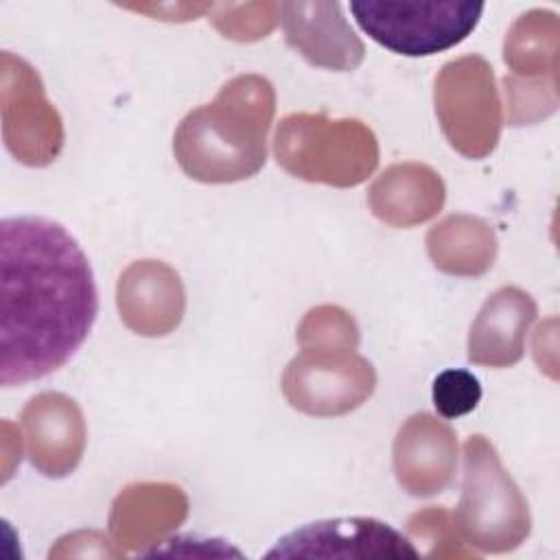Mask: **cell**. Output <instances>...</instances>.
<instances>
[{
  "label": "cell",
  "instance_id": "6da1fadb",
  "mask_svg": "<svg viewBox=\"0 0 560 560\" xmlns=\"http://www.w3.org/2000/svg\"><path fill=\"white\" fill-rule=\"evenodd\" d=\"M98 291L77 238L46 217L0 221V383L37 381L88 339Z\"/></svg>",
  "mask_w": 560,
  "mask_h": 560
},
{
  "label": "cell",
  "instance_id": "7a4b0ae2",
  "mask_svg": "<svg viewBox=\"0 0 560 560\" xmlns=\"http://www.w3.org/2000/svg\"><path fill=\"white\" fill-rule=\"evenodd\" d=\"M276 109L271 83L238 74L212 103L190 109L173 138L182 171L206 184H230L256 175L267 160V131Z\"/></svg>",
  "mask_w": 560,
  "mask_h": 560
},
{
  "label": "cell",
  "instance_id": "3957f363",
  "mask_svg": "<svg viewBox=\"0 0 560 560\" xmlns=\"http://www.w3.org/2000/svg\"><path fill=\"white\" fill-rule=\"evenodd\" d=\"M273 151L278 164L293 177L339 188L361 184L378 164V142L370 127L326 114L284 116Z\"/></svg>",
  "mask_w": 560,
  "mask_h": 560
},
{
  "label": "cell",
  "instance_id": "277c9868",
  "mask_svg": "<svg viewBox=\"0 0 560 560\" xmlns=\"http://www.w3.org/2000/svg\"><path fill=\"white\" fill-rule=\"evenodd\" d=\"M529 510L518 486L483 435L464 442L462 499L453 512L457 536L481 551L516 549L529 534Z\"/></svg>",
  "mask_w": 560,
  "mask_h": 560
},
{
  "label": "cell",
  "instance_id": "5b68a950",
  "mask_svg": "<svg viewBox=\"0 0 560 560\" xmlns=\"http://www.w3.org/2000/svg\"><path fill=\"white\" fill-rule=\"evenodd\" d=\"M483 2H350L359 28L402 57H431L462 44L479 24Z\"/></svg>",
  "mask_w": 560,
  "mask_h": 560
},
{
  "label": "cell",
  "instance_id": "8992f818",
  "mask_svg": "<svg viewBox=\"0 0 560 560\" xmlns=\"http://www.w3.org/2000/svg\"><path fill=\"white\" fill-rule=\"evenodd\" d=\"M435 114L453 149L468 158L488 155L501 129L492 68L477 55L448 61L435 79Z\"/></svg>",
  "mask_w": 560,
  "mask_h": 560
},
{
  "label": "cell",
  "instance_id": "52a82bcc",
  "mask_svg": "<svg viewBox=\"0 0 560 560\" xmlns=\"http://www.w3.org/2000/svg\"><path fill=\"white\" fill-rule=\"evenodd\" d=\"M376 374L354 350L304 348L284 370L282 392L291 407L311 416H341L363 405Z\"/></svg>",
  "mask_w": 560,
  "mask_h": 560
},
{
  "label": "cell",
  "instance_id": "ba28073f",
  "mask_svg": "<svg viewBox=\"0 0 560 560\" xmlns=\"http://www.w3.org/2000/svg\"><path fill=\"white\" fill-rule=\"evenodd\" d=\"M2 133L7 149L28 166L48 164L63 144L61 118L37 72L9 50L2 52Z\"/></svg>",
  "mask_w": 560,
  "mask_h": 560
},
{
  "label": "cell",
  "instance_id": "9c48e42d",
  "mask_svg": "<svg viewBox=\"0 0 560 560\" xmlns=\"http://www.w3.org/2000/svg\"><path fill=\"white\" fill-rule=\"evenodd\" d=\"M418 558L413 542L383 521L352 516L308 523L282 536L267 558Z\"/></svg>",
  "mask_w": 560,
  "mask_h": 560
},
{
  "label": "cell",
  "instance_id": "30bf717a",
  "mask_svg": "<svg viewBox=\"0 0 560 560\" xmlns=\"http://www.w3.org/2000/svg\"><path fill=\"white\" fill-rule=\"evenodd\" d=\"M284 37L308 63L352 70L363 61V44L348 26L339 2L278 4Z\"/></svg>",
  "mask_w": 560,
  "mask_h": 560
},
{
  "label": "cell",
  "instance_id": "8fae6325",
  "mask_svg": "<svg viewBox=\"0 0 560 560\" xmlns=\"http://www.w3.org/2000/svg\"><path fill=\"white\" fill-rule=\"evenodd\" d=\"M457 464V442L448 424L431 413L411 416L394 440V470L398 483L413 497L442 492Z\"/></svg>",
  "mask_w": 560,
  "mask_h": 560
},
{
  "label": "cell",
  "instance_id": "7c38bea8",
  "mask_svg": "<svg viewBox=\"0 0 560 560\" xmlns=\"http://www.w3.org/2000/svg\"><path fill=\"white\" fill-rule=\"evenodd\" d=\"M31 464L46 477H63L81 459L85 427L74 400L63 394H39L22 411Z\"/></svg>",
  "mask_w": 560,
  "mask_h": 560
},
{
  "label": "cell",
  "instance_id": "4fadbf2b",
  "mask_svg": "<svg viewBox=\"0 0 560 560\" xmlns=\"http://www.w3.org/2000/svg\"><path fill=\"white\" fill-rule=\"evenodd\" d=\"M118 311L138 335L171 332L184 313L179 276L160 260H138L118 280Z\"/></svg>",
  "mask_w": 560,
  "mask_h": 560
},
{
  "label": "cell",
  "instance_id": "5bb4252c",
  "mask_svg": "<svg viewBox=\"0 0 560 560\" xmlns=\"http://www.w3.org/2000/svg\"><path fill=\"white\" fill-rule=\"evenodd\" d=\"M536 317L529 293L516 287L494 291L481 306L468 335V359L479 365L505 368L523 357V341Z\"/></svg>",
  "mask_w": 560,
  "mask_h": 560
},
{
  "label": "cell",
  "instance_id": "9a60e30c",
  "mask_svg": "<svg viewBox=\"0 0 560 560\" xmlns=\"http://www.w3.org/2000/svg\"><path fill=\"white\" fill-rule=\"evenodd\" d=\"M186 510V497L177 486L136 483L114 501L109 532L122 553L125 549L136 551L144 545H155V540L177 527L184 521Z\"/></svg>",
  "mask_w": 560,
  "mask_h": 560
},
{
  "label": "cell",
  "instance_id": "2e32d148",
  "mask_svg": "<svg viewBox=\"0 0 560 560\" xmlns=\"http://www.w3.org/2000/svg\"><path fill=\"white\" fill-rule=\"evenodd\" d=\"M368 201L381 221L411 228L440 212L444 184L424 164H394L372 184Z\"/></svg>",
  "mask_w": 560,
  "mask_h": 560
},
{
  "label": "cell",
  "instance_id": "e0dca14e",
  "mask_svg": "<svg viewBox=\"0 0 560 560\" xmlns=\"http://www.w3.org/2000/svg\"><path fill=\"white\" fill-rule=\"evenodd\" d=\"M427 247L438 269L457 276L483 273L497 252L492 230L483 221L464 214H453L431 228Z\"/></svg>",
  "mask_w": 560,
  "mask_h": 560
},
{
  "label": "cell",
  "instance_id": "ac0fdd59",
  "mask_svg": "<svg viewBox=\"0 0 560 560\" xmlns=\"http://www.w3.org/2000/svg\"><path fill=\"white\" fill-rule=\"evenodd\" d=\"M302 348L324 350H354L359 343V330L354 319L337 306H319L306 313L298 330Z\"/></svg>",
  "mask_w": 560,
  "mask_h": 560
},
{
  "label": "cell",
  "instance_id": "d6986e66",
  "mask_svg": "<svg viewBox=\"0 0 560 560\" xmlns=\"http://www.w3.org/2000/svg\"><path fill=\"white\" fill-rule=\"evenodd\" d=\"M433 407L446 420H455L477 409L481 400L479 378L462 368H448L433 378Z\"/></svg>",
  "mask_w": 560,
  "mask_h": 560
},
{
  "label": "cell",
  "instance_id": "ffe728a7",
  "mask_svg": "<svg viewBox=\"0 0 560 560\" xmlns=\"http://www.w3.org/2000/svg\"><path fill=\"white\" fill-rule=\"evenodd\" d=\"M446 518H448V514L442 508L422 510L409 518V532L416 538L435 545L429 556H444L442 545H451L459 556H470L472 551H466L464 547H459L462 542L457 540V532H455L453 523H448Z\"/></svg>",
  "mask_w": 560,
  "mask_h": 560
}]
</instances>
